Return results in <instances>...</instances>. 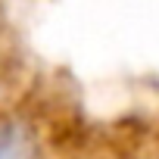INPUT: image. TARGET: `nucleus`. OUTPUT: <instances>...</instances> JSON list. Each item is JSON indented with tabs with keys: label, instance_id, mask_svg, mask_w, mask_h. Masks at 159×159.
<instances>
[{
	"label": "nucleus",
	"instance_id": "nucleus-1",
	"mask_svg": "<svg viewBox=\"0 0 159 159\" xmlns=\"http://www.w3.org/2000/svg\"><path fill=\"white\" fill-rule=\"evenodd\" d=\"M0 159H41L38 137L25 122L13 119L0 125Z\"/></svg>",
	"mask_w": 159,
	"mask_h": 159
}]
</instances>
